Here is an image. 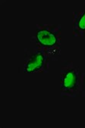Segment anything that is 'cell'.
<instances>
[{"label": "cell", "instance_id": "6da1fadb", "mask_svg": "<svg viewBox=\"0 0 85 128\" xmlns=\"http://www.w3.org/2000/svg\"><path fill=\"white\" fill-rule=\"evenodd\" d=\"M32 41L50 61H58L62 51V27L59 24H38Z\"/></svg>", "mask_w": 85, "mask_h": 128}, {"label": "cell", "instance_id": "7a4b0ae2", "mask_svg": "<svg viewBox=\"0 0 85 128\" xmlns=\"http://www.w3.org/2000/svg\"><path fill=\"white\" fill-rule=\"evenodd\" d=\"M85 74L71 62H68L60 70V95L67 98H83Z\"/></svg>", "mask_w": 85, "mask_h": 128}, {"label": "cell", "instance_id": "3957f363", "mask_svg": "<svg viewBox=\"0 0 85 128\" xmlns=\"http://www.w3.org/2000/svg\"><path fill=\"white\" fill-rule=\"evenodd\" d=\"M49 58L43 50L34 46L25 49L20 70L24 74H46L49 70Z\"/></svg>", "mask_w": 85, "mask_h": 128}, {"label": "cell", "instance_id": "277c9868", "mask_svg": "<svg viewBox=\"0 0 85 128\" xmlns=\"http://www.w3.org/2000/svg\"><path fill=\"white\" fill-rule=\"evenodd\" d=\"M72 35L74 37H85V1L83 9L72 14Z\"/></svg>", "mask_w": 85, "mask_h": 128}]
</instances>
